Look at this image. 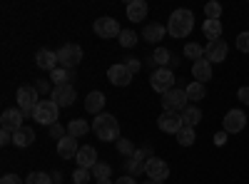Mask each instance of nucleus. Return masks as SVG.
<instances>
[{"label":"nucleus","instance_id":"f257e3e1","mask_svg":"<svg viewBox=\"0 0 249 184\" xmlns=\"http://www.w3.org/2000/svg\"><path fill=\"white\" fill-rule=\"evenodd\" d=\"M195 28V13L187 10V8H177L172 15H170V23H167V33L177 40L187 37Z\"/></svg>","mask_w":249,"mask_h":184},{"label":"nucleus","instance_id":"f03ea898","mask_svg":"<svg viewBox=\"0 0 249 184\" xmlns=\"http://www.w3.org/2000/svg\"><path fill=\"white\" fill-rule=\"evenodd\" d=\"M92 130H95L97 139H102V142H117L120 139V122L115 119V115H107V112L97 115Z\"/></svg>","mask_w":249,"mask_h":184},{"label":"nucleus","instance_id":"7ed1b4c3","mask_svg":"<svg viewBox=\"0 0 249 184\" xmlns=\"http://www.w3.org/2000/svg\"><path fill=\"white\" fill-rule=\"evenodd\" d=\"M33 117H35V122H37V125H48V127H53V125H57L60 107L55 105L53 100H40V105L35 107Z\"/></svg>","mask_w":249,"mask_h":184},{"label":"nucleus","instance_id":"20e7f679","mask_svg":"<svg viewBox=\"0 0 249 184\" xmlns=\"http://www.w3.org/2000/svg\"><path fill=\"white\" fill-rule=\"evenodd\" d=\"M160 102H162L164 112H184L187 107H190L187 92H184V90H179V87H172L170 92H164Z\"/></svg>","mask_w":249,"mask_h":184},{"label":"nucleus","instance_id":"39448f33","mask_svg":"<svg viewBox=\"0 0 249 184\" xmlns=\"http://www.w3.org/2000/svg\"><path fill=\"white\" fill-rule=\"evenodd\" d=\"M80 60H82V48L75 45V43H68V45H62L57 50V63L60 67H68V70H75L80 65Z\"/></svg>","mask_w":249,"mask_h":184},{"label":"nucleus","instance_id":"423d86ee","mask_svg":"<svg viewBox=\"0 0 249 184\" xmlns=\"http://www.w3.org/2000/svg\"><path fill=\"white\" fill-rule=\"evenodd\" d=\"M150 85L155 92L164 95L175 87V72L170 67H160V70H152V77H150Z\"/></svg>","mask_w":249,"mask_h":184},{"label":"nucleus","instance_id":"0eeeda50","mask_svg":"<svg viewBox=\"0 0 249 184\" xmlns=\"http://www.w3.org/2000/svg\"><path fill=\"white\" fill-rule=\"evenodd\" d=\"M37 105H40V102H37V87L25 85V87H20V90H18V110L23 112L25 117L33 115Z\"/></svg>","mask_w":249,"mask_h":184},{"label":"nucleus","instance_id":"6e6552de","mask_svg":"<svg viewBox=\"0 0 249 184\" xmlns=\"http://www.w3.org/2000/svg\"><path fill=\"white\" fill-rule=\"evenodd\" d=\"M157 127L167 134H179L184 130V119H182V112H162L160 119H157Z\"/></svg>","mask_w":249,"mask_h":184},{"label":"nucleus","instance_id":"1a4fd4ad","mask_svg":"<svg viewBox=\"0 0 249 184\" xmlns=\"http://www.w3.org/2000/svg\"><path fill=\"white\" fill-rule=\"evenodd\" d=\"M120 33H122V28H120V23L115 17H97L95 20V35L97 37H102V40H112V37H120Z\"/></svg>","mask_w":249,"mask_h":184},{"label":"nucleus","instance_id":"9d476101","mask_svg":"<svg viewBox=\"0 0 249 184\" xmlns=\"http://www.w3.org/2000/svg\"><path fill=\"white\" fill-rule=\"evenodd\" d=\"M244 125H247V115H244L242 110H230V112L224 115V119H222V127H224L227 134H237V132H242Z\"/></svg>","mask_w":249,"mask_h":184},{"label":"nucleus","instance_id":"9b49d317","mask_svg":"<svg viewBox=\"0 0 249 184\" xmlns=\"http://www.w3.org/2000/svg\"><path fill=\"white\" fill-rule=\"evenodd\" d=\"M155 154H152V150L150 147H142V150H137L132 157H130V162H127V169H130V174H142L144 169H147V159H152Z\"/></svg>","mask_w":249,"mask_h":184},{"label":"nucleus","instance_id":"f8f14e48","mask_svg":"<svg viewBox=\"0 0 249 184\" xmlns=\"http://www.w3.org/2000/svg\"><path fill=\"white\" fill-rule=\"evenodd\" d=\"M75 97H77V92H75L72 85H57L50 92V100L55 102L57 107H70L72 102H75Z\"/></svg>","mask_w":249,"mask_h":184},{"label":"nucleus","instance_id":"ddd939ff","mask_svg":"<svg viewBox=\"0 0 249 184\" xmlns=\"http://www.w3.org/2000/svg\"><path fill=\"white\" fill-rule=\"evenodd\" d=\"M107 80L112 85H117V87H127L132 83V72L124 67V63H117V65H112L107 70Z\"/></svg>","mask_w":249,"mask_h":184},{"label":"nucleus","instance_id":"4468645a","mask_svg":"<svg viewBox=\"0 0 249 184\" xmlns=\"http://www.w3.org/2000/svg\"><path fill=\"white\" fill-rule=\"evenodd\" d=\"M144 174H147L150 179L162 182V179L170 177V165L164 159H160V157H152V159H147V169H144Z\"/></svg>","mask_w":249,"mask_h":184},{"label":"nucleus","instance_id":"2eb2a0df","mask_svg":"<svg viewBox=\"0 0 249 184\" xmlns=\"http://www.w3.org/2000/svg\"><path fill=\"white\" fill-rule=\"evenodd\" d=\"M23 119H25V115L13 107V110H5L3 115H0V125H3V130H8V132H18L20 127H25Z\"/></svg>","mask_w":249,"mask_h":184},{"label":"nucleus","instance_id":"dca6fc26","mask_svg":"<svg viewBox=\"0 0 249 184\" xmlns=\"http://www.w3.org/2000/svg\"><path fill=\"white\" fill-rule=\"evenodd\" d=\"M227 52H230V48H227L224 40H214V43H207V48H204V60H210V63H224Z\"/></svg>","mask_w":249,"mask_h":184},{"label":"nucleus","instance_id":"f3484780","mask_svg":"<svg viewBox=\"0 0 249 184\" xmlns=\"http://www.w3.org/2000/svg\"><path fill=\"white\" fill-rule=\"evenodd\" d=\"M35 65H37L40 70L53 72V70L60 65V63H57V52H53V50H48V48L37 50V55H35Z\"/></svg>","mask_w":249,"mask_h":184},{"label":"nucleus","instance_id":"a211bd4d","mask_svg":"<svg viewBox=\"0 0 249 184\" xmlns=\"http://www.w3.org/2000/svg\"><path fill=\"white\" fill-rule=\"evenodd\" d=\"M75 162H77V167H82V169H92V167L97 165V152H95V147H90V145L80 147Z\"/></svg>","mask_w":249,"mask_h":184},{"label":"nucleus","instance_id":"6ab92c4d","mask_svg":"<svg viewBox=\"0 0 249 184\" xmlns=\"http://www.w3.org/2000/svg\"><path fill=\"white\" fill-rule=\"evenodd\" d=\"M77 152H80V147H77V139H75V137L68 134L65 139L57 142V154H60V159H75Z\"/></svg>","mask_w":249,"mask_h":184},{"label":"nucleus","instance_id":"aec40b11","mask_svg":"<svg viewBox=\"0 0 249 184\" xmlns=\"http://www.w3.org/2000/svg\"><path fill=\"white\" fill-rule=\"evenodd\" d=\"M192 75H195V83H207V80H212V63L210 60H197V63H192Z\"/></svg>","mask_w":249,"mask_h":184},{"label":"nucleus","instance_id":"412c9836","mask_svg":"<svg viewBox=\"0 0 249 184\" xmlns=\"http://www.w3.org/2000/svg\"><path fill=\"white\" fill-rule=\"evenodd\" d=\"M85 110H88V112H92L95 117H97V115H102V110H105V95H102L100 90L90 92V95L85 97Z\"/></svg>","mask_w":249,"mask_h":184},{"label":"nucleus","instance_id":"4be33fe9","mask_svg":"<svg viewBox=\"0 0 249 184\" xmlns=\"http://www.w3.org/2000/svg\"><path fill=\"white\" fill-rule=\"evenodd\" d=\"M33 142H35V130L33 127H20L18 132H13V145L20 147V150L30 147Z\"/></svg>","mask_w":249,"mask_h":184},{"label":"nucleus","instance_id":"5701e85b","mask_svg":"<svg viewBox=\"0 0 249 184\" xmlns=\"http://www.w3.org/2000/svg\"><path fill=\"white\" fill-rule=\"evenodd\" d=\"M147 3L144 0H132V3L127 5V20H132V23H142L144 17H147Z\"/></svg>","mask_w":249,"mask_h":184},{"label":"nucleus","instance_id":"b1692460","mask_svg":"<svg viewBox=\"0 0 249 184\" xmlns=\"http://www.w3.org/2000/svg\"><path fill=\"white\" fill-rule=\"evenodd\" d=\"M147 63H150L155 70H160V67H170V63H172V55H170V50H167V48H157V50L150 55Z\"/></svg>","mask_w":249,"mask_h":184},{"label":"nucleus","instance_id":"393cba45","mask_svg":"<svg viewBox=\"0 0 249 184\" xmlns=\"http://www.w3.org/2000/svg\"><path fill=\"white\" fill-rule=\"evenodd\" d=\"M50 80L55 83V87L57 85H72V80H77L75 77V70H68V67H55L53 72H50Z\"/></svg>","mask_w":249,"mask_h":184},{"label":"nucleus","instance_id":"a878e982","mask_svg":"<svg viewBox=\"0 0 249 184\" xmlns=\"http://www.w3.org/2000/svg\"><path fill=\"white\" fill-rule=\"evenodd\" d=\"M164 35H167V28L160 25V23H150V25H144V30H142V37L147 40V43H160Z\"/></svg>","mask_w":249,"mask_h":184},{"label":"nucleus","instance_id":"bb28decb","mask_svg":"<svg viewBox=\"0 0 249 184\" xmlns=\"http://www.w3.org/2000/svg\"><path fill=\"white\" fill-rule=\"evenodd\" d=\"M202 33H204V37L210 40V43H214V40L222 37V23H219V20H204Z\"/></svg>","mask_w":249,"mask_h":184},{"label":"nucleus","instance_id":"cd10ccee","mask_svg":"<svg viewBox=\"0 0 249 184\" xmlns=\"http://www.w3.org/2000/svg\"><path fill=\"white\" fill-rule=\"evenodd\" d=\"M182 119H184V127H197L202 122V110L197 105H190L184 112H182Z\"/></svg>","mask_w":249,"mask_h":184},{"label":"nucleus","instance_id":"c85d7f7f","mask_svg":"<svg viewBox=\"0 0 249 184\" xmlns=\"http://www.w3.org/2000/svg\"><path fill=\"white\" fill-rule=\"evenodd\" d=\"M88 132H90V125H88L85 119H77V117H75V119L70 122V125H68V134H70V137H75V139L85 137Z\"/></svg>","mask_w":249,"mask_h":184},{"label":"nucleus","instance_id":"c756f323","mask_svg":"<svg viewBox=\"0 0 249 184\" xmlns=\"http://www.w3.org/2000/svg\"><path fill=\"white\" fill-rule=\"evenodd\" d=\"M184 92H187V100H190V102H197V100H202V97L207 95L204 85H202V83H195V80L184 87Z\"/></svg>","mask_w":249,"mask_h":184},{"label":"nucleus","instance_id":"7c9ffc66","mask_svg":"<svg viewBox=\"0 0 249 184\" xmlns=\"http://www.w3.org/2000/svg\"><path fill=\"white\" fill-rule=\"evenodd\" d=\"M195 139H197V134H195V127H184L179 134H177V142L182 147H192L195 145Z\"/></svg>","mask_w":249,"mask_h":184},{"label":"nucleus","instance_id":"2f4dec72","mask_svg":"<svg viewBox=\"0 0 249 184\" xmlns=\"http://www.w3.org/2000/svg\"><path fill=\"white\" fill-rule=\"evenodd\" d=\"M184 55L192 60V63H197V60H202L204 57V48L202 45H197V43H187L184 45Z\"/></svg>","mask_w":249,"mask_h":184},{"label":"nucleus","instance_id":"473e14b6","mask_svg":"<svg viewBox=\"0 0 249 184\" xmlns=\"http://www.w3.org/2000/svg\"><path fill=\"white\" fill-rule=\"evenodd\" d=\"M25 184H53V174H48V172H30Z\"/></svg>","mask_w":249,"mask_h":184},{"label":"nucleus","instance_id":"72a5a7b5","mask_svg":"<svg viewBox=\"0 0 249 184\" xmlns=\"http://www.w3.org/2000/svg\"><path fill=\"white\" fill-rule=\"evenodd\" d=\"M90 172H92V177H95V179H110L112 167H110V165H105V162H97V165H95Z\"/></svg>","mask_w":249,"mask_h":184},{"label":"nucleus","instance_id":"f704fd0d","mask_svg":"<svg viewBox=\"0 0 249 184\" xmlns=\"http://www.w3.org/2000/svg\"><path fill=\"white\" fill-rule=\"evenodd\" d=\"M117 40H120V45H122V48H135L137 35H135V30H122Z\"/></svg>","mask_w":249,"mask_h":184},{"label":"nucleus","instance_id":"c9c22d12","mask_svg":"<svg viewBox=\"0 0 249 184\" xmlns=\"http://www.w3.org/2000/svg\"><path fill=\"white\" fill-rule=\"evenodd\" d=\"M117 152H120L122 157H127V159H130L137 150H135V145H132L130 139H117Z\"/></svg>","mask_w":249,"mask_h":184},{"label":"nucleus","instance_id":"e433bc0d","mask_svg":"<svg viewBox=\"0 0 249 184\" xmlns=\"http://www.w3.org/2000/svg\"><path fill=\"white\" fill-rule=\"evenodd\" d=\"M204 13H207V20H219V15H222V5L219 3H207L204 5Z\"/></svg>","mask_w":249,"mask_h":184},{"label":"nucleus","instance_id":"4c0bfd02","mask_svg":"<svg viewBox=\"0 0 249 184\" xmlns=\"http://www.w3.org/2000/svg\"><path fill=\"white\" fill-rule=\"evenodd\" d=\"M72 179H75V184H88V182L92 179V172H90V169L77 167V169L72 172Z\"/></svg>","mask_w":249,"mask_h":184},{"label":"nucleus","instance_id":"58836bf2","mask_svg":"<svg viewBox=\"0 0 249 184\" xmlns=\"http://www.w3.org/2000/svg\"><path fill=\"white\" fill-rule=\"evenodd\" d=\"M237 50L239 52H249V30L237 35Z\"/></svg>","mask_w":249,"mask_h":184},{"label":"nucleus","instance_id":"ea45409f","mask_svg":"<svg viewBox=\"0 0 249 184\" xmlns=\"http://www.w3.org/2000/svg\"><path fill=\"white\" fill-rule=\"evenodd\" d=\"M50 137L60 142V139H65V137H68V130H65V127H62L60 122H57V125H53V127H50Z\"/></svg>","mask_w":249,"mask_h":184},{"label":"nucleus","instance_id":"a19ab883","mask_svg":"<svg viewBox=\"0 0 249 184\" xmlns=\"http://www.w3.org/2000/svg\"><path fill=\"white\" fill-rule=\"evenodd\" d=\"M124 67H127V70L135 75V72H140L142 63H140V60H135V57H124Z\"/></svg>","mask_w":249,"mask_h":184},{"label":"nucleus","instance_id":"79ce46f5","mask_svg":"<svg viewBox=\"0 0 249 184\" xmlns=\"http://www.w3.org/2000/svg\"><path fill=\"white\" fill-rule=\"evenodd\" d=\"M0 184H23V182H20V177H18V174H3Z\"/></svg>","mask_w":249,"mask_h":184},{"label":"nucleus","instance_id":"37998d69","mask_svg":"<svg viewBox=\"0 0 249 184\" xmlns=\"http://www.w3.org/2000/svg\"><path fill=\"white\" fill-rule=\"evenodd\" d=\"M10 142H13V132H8V130H3V132H0V145H10Z\"/></svg>","mask_w":249,"mask_h":184},{"label":"nucleus","instance_id":"c03bdc74","mask_svg":"<svg viewBox=\"0 0 249 184\" xmlns=\"http://www.w3.org/2000/svg\"><path fill=\"white\" fill-rule=\"evenodd\" d=\"M237 97L244 102V105H249V87H239V92H237Z\"/></svg>","mask_w":249,"mask_h":184},{"label":"nucleus","instance_id":"a18cd8bd","mask_svg":"<svg viewBox=\"0 0 249 184\" xmlns=\"http://www.w3.org/2000/svg\"><path fill=\"white\" fill-rule=\"evenodd\" d=\"M224 142H227V132H217V134H214V145H217V147H222Z\"/></svg>","mask_w":249,"mask_h":184},{"label":"nucleus","instance_id":"49530a36","mask_svg":"<svg viewBox=\"0 0 249 184\" xmlns=\"http://www.w3.org/2000/svg\"><path fill=\"white\" fill-rule=\"evenodd\" d=\"M115 184H137V182H135V177H132V174H127V177H120V179H115Z\"/></svg>","mask_w":249,"mask_h":184},{"label":"nucleus","instance_id":"de8ad7c7","mask_svg":"<svg viewBox=\"0 0 249 184\" xmlns=\"http://www.w3.org/2000/svg\"><path fill=\"white\" fill-rule=\"evenodd\" d=\"M97 184H115L112 179H97Z\"/></svg>","mask_w":249,"mask_h":184},{"label":"nucleus","instance_id":"09e8293b","mask_svg":"<svg viewBox=\"0 0 249 184\" xmlns=\"http://www.w3.org/2000/svg\"><path fill=\"white\" fill-rule=\"evenodd\" d=\"M144 184H164V182H157V179H147Z\"/></svg>","mask_w":249,"mask_h":184}]
</instances>
